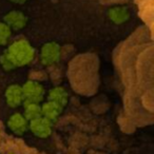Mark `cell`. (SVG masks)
<instances>
[{
    "mask_svg": "<svg viewBox=\"0 0 154 154\" xmlns=\"http://www.w3.org/2000/svg\"><path fill=\"white\" fill-rule=\"evenodd\" d=\"M8 55L14 62V64H26L32 59L33 51L29 43L24 40L16 41L10 48Z\"/></svg>",
    "mask_w": 154,
    "mask_h": 154,
    "instance_id": "cell-1",
    "label": "cell"
},
{
    "mask_svg": "<svg viewBox=\"0 0 154 154\" xmlns=\"http://www.w3.org/2000/svg\"><path fill=\"white\" fill-rule=\"evenodd\" d=\"M5 21L9 28L13 29H21L26 26V17L23 15L22 12L19 11H12L8 13L5 17Z\"/></svg>",
    "mask_w": 154,
    "mask_h": 154,
    "instance_id": "cell-2",
    "label": "cell"
},
{
    "mask_svg": "<svg viewBox=\"0 0 154 154\" xmlns=\"http://www.w3.org/2000/svg\"><path fill=\"white\" fill-rule=\"evenodd\" d=\"M42 61L45 63H52L58 57V47L54 43H49L42 49Z\"/></svg>",
    "mask_w": 154,
    "mask_h": 154,
    "instance_id": "cell-3",
    "label": "cell"
},
{
    "mask_svg": "<svg viewBox=\"0 0 154 154\" xmlns=\"http://www.w3.org/2000/svg\"><path fill=\"white\" fill-rule=\"evenodd\" d=\"M129 11L125 7L112 8L109 11V17L116 23H122L129 18Z\"/></svg>",
    "mask_w": 154,
    "mask_h": 154,
    "instance_id": "cell-4",
    "label": "cell"
},
{
    "mask_svg": "<svg viewBox=\"0 0 154 154\" xmlns=\"http://www.w3.org/2000/svg\"><path fill=\"white\" fill-rule=\"evenodd\" d=\"M10 34H11V31H10L9 26L5 23L0 22V45H3V43L7 42Z\"/></svg>",
    "mask_w": 154,
    "mask_h": 154,
    "instance_id": "cell-5",
    "label": "cell"
},
{
    "mask_svg": "<svg viewBox=\"0 0 154 154\" xmlns=\"http://www.w3.org/2000/svg\"><path fill=\"white\" fill-rule=\"evenodd\" d=\"M11 2H14V3H17V5H22V3L26 2L28 0H10Z\"/></svg>",
    "mask_w": 154,
    "mask_h": 154,
    "instance_id": "cell-6",
    "label": "cell"
}]
</instances>
